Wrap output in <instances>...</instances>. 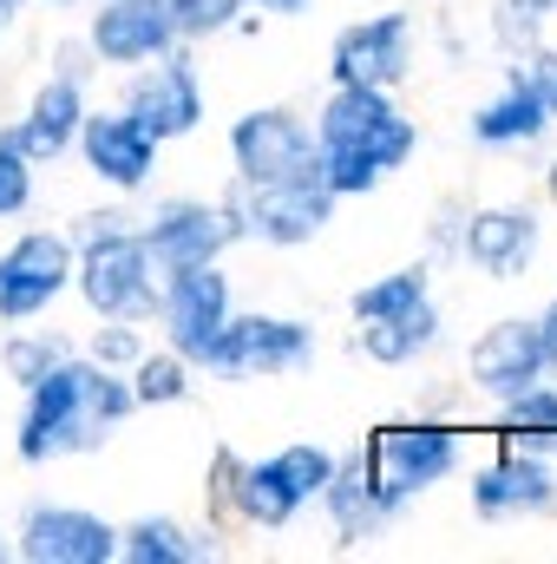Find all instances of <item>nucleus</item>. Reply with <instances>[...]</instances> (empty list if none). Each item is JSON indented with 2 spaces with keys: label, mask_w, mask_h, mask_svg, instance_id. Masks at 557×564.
Listing matches in <instances>:
<instances>
[{
  "label": "nucleus",
  "mask_w": 557,
  "mask_h": 564,
  "mask_svg": "<svg viewBox=\"0 0 557 564\" xmlns=\"http://www.w3.org/2000/svg\"><path fill=\"white\" fill-rule=\"evenodd\" d=\"M144 270H151V257H144L139 237L106 230V237H92V250H86L79 289H86V302H92L99 315H144V308H151Z\"/></svg>",
  "instance_id": "0eeeda50"
},
{
  "label": "nucleus",
  "mask_w": 557,
  "mask_h": 564,
  "mask_svg": "<svg viewBox=\"0 0 557 564\" xmlns=\"http://www.w3.org/2000/svg\"><path fill=\"white\" fill-rule=\"evenodd\" d=\"M0 558H7V545H0Z\"/></svg>",
  "instance_id": "58836bf2"
},
{
  "label": "nucleus",
  "mask_w": 557,
  "mask_h": 564,
  "mask_svg": "<svg viewBox=\"0 0 557 564\" xmlns=\"http://www.w3.org/2000/svg\"><path fill=\"white\" fill-rule=\"evenodd\" d=\"M499 40H505V46H532V40H538V7H532V0L499 7Z\"/></svg>",
  "instance_id": "7c9ffc66"
},
{
  "label": "nucleus",
  "mask_w": 557,
  "mask_h": 564,
  "mask_svg": "<svg viewBox=\"0 0 557 564\" xmlns=\"http://www.w3.org/2000/svg\"><path fill=\"white\" fill-rule=\"evenodd\" d=\"M59 361H66V341H26V335H20V341H7V375H13L20 388H33V381H40V375H53Z\"/></svg>",
  "instance_id": "a878e982"
},
{
  "label": "nucleus",
  "mask_w": 557,
  "mask_h": 564,
  "mask_svg": "<svg viewBox=\"0 0 557 564\" xmlns=\"http://www.w3.org/2000/svg\"><path fill=\"white\" fill-rule=\"evenodd\" d=\"M73 276V257L59 237H20L7 257H0V315L20 322V315H40Z\"/></svg>",
  "instance_id": "9b49d317"
},
{
  "label": "nucleus",
  "mask_w": 557,
  "mask_h": 564,
  "mask_svg": "<svg viewBox=\"0 0 557 564\" xmlns=\"http://www.w3.org/2000/svg\"><path fill=\"white\" fill-rule=\"evenodd\" d=\"M551 197H557V164H551Z\"/></svg>",
  "instance_id": "e433bc0d"
},
{
  "label": "nucleus",
  "mask_w": 557,
  "mask_h": 564,
  "mask_svg": "<svg viewBox=\"0 0 557 564\" xmlns=\"http://www.w3.org/2000/svg\"><path fill=\"white\" fill-rule=\"evenodd\" d=\"M79 119H86V106H79V79L59 73L53 86H40V99H33V112H26V126L13 132V144L26 151V164H33V158H59L66 139L79 132Z\"/></svg>",
  "instance_id": "aec40b11"
},
{
  "label": "nucleus",
  "mask_w": 557,
  "mask_h": 564,
  "mask_svg": "<svg viewBox=\"0 0 557 564\" xmlns=\"http://www.w3.org/2000/svg\"><path fill=\"white\" fill-rule=\"evenodd\" d=\"M20 204H26V151L0 139V217H13Z\"/></svg>",
  "instance_id": "c756f323"
},
{
  "label": "nucleus",
  "mask_w": 557,
  "mask_h": 564,
  "mask_svg": "<svg viewBox=\"0 0 557 564\" xmlns=\"http://www.w3.org/2000/svg\"><path fill=\"white\" fill-rule=\"evenodd\" d=\"M466 257L485 276H518L538 257V224L525 210H479L472 230H466Z\"/></svg>",
  "instance_id": "6ab92c4d"
},
{
  "label": "nucleus",
  "mask_w": 557,
  "mask_h": 564,
  "mask_svg": "<svg viewBox=\"0 0 557 564\" xmlns=\"http://www.w3.org/2000/svg\"><path fill=\"white\" fill-rule=\"evenodd\" d=\"M545 126H551V112H545L538 86H532V79H518V73H512V86H505L479 119H472V132H479L485 144H525V139H538Z\"/></svg>",
  "instance_id": "412c9836"
},
{
  "label": "nucleus",
  "mask_w": 557,
  "mask_h": 564,
  "mask_svg": "<svg viewBox=\"0 0 557 564\" xmlns=\"http://www.w3.org/2000/svg\"><path fill=\"white\" fill-rule=\"evenodd\" d=\"M132 355H139V341H132L125 328H112V335L99 341V361H132Z\"/></svg>",
  "instance_id": "473e14b6"
},
{
  "label": "nucleus",
  "mask_w": 557,
  "mask_h": 564,
  "mask_svg": "<svg viewBox=\"0 0 557 564\" xmlns=\"http://www.w3.org/2000/svg\"><path fill=\"white\" fill-rule=\"evenodd\" d=\"M328 506H335V525H341V539H368L381 519H387V506L374 499V479H368V459L354 453L341 473H328Z\"/></svg>",
  "instance_id": "5701e85b"
},
{
  "label": "nucleus",
  "mask_w": 557,
  "mask_h": 564,
  "mask_svg": "<svg viewBox=\"0 0 557 564\" xmlns=\"http://www.w3.org/2000/svg\"><path fill=\"white\" fill-rule=\"evenodd\" d=\"M532 86H538L545 112L557 119V53H538V59H532Z\"/></svg>",
  "instance_id": "2f4dec72"
},
{
  "label": "nucleus",
  "mask_w": 557,
  "mask_h": 564,
  "mask_svg": "<svg viewBox=\"0 0 557 564\" xmlns=\"http://www.w3.org/2000/svg\"><path fill=\"white\" fill-rule=\"evenodd\" d=\"M119 552H125L132 564H190L204 545H190L171 519H139V525L125 532V545H119Z\"/></svg>",
  "instance_id": "b1692460"
},
{
  "label": "nucleus",
  "mask_w": 557,
  "mask_h": 564,
  "mask_svg": "<svg viewBox=\"0 0 557 564\" xmlns=\"http://www.w3.org/2000/svg\"><path fill=\"white\" fill-rule=\"evenodd\" d=\"M223 210H230L237 230H250V237H263V243H308V237L328 224L335 191H328L321 164H308V171H295V177H276V184H250V177H243Z\"/></svg>",
  "instance_id": "7ed1b4c3"
},
{
  "label": "nucleus",
  "mask_w": 557,
  "mask_h": 564,
  "mask_svg": "<svg viewBox=\"0 0 557 564\" xmlns=\"http://www.w3.org/2000/svg\"><path fill=\"white\" fill-rule=\"evenodd\" d=\"M125 112L139 119L151 139H177V132H190V126L204 119V93H197L190 59H164L157 73H144L139 86H132V106H125Z\"/></svg>",
  "instance_id": "2eb2a0df"
},
{
  "label": "nucleus",
  "mask_w": 557,
  "mask_h": 564,
  "mask_svg": "<svg viewBox=\"0 0 557 564\" xmlns=\"http://www.w3.org/2000/svg\"><path fill=\"white\" fill-rule=\"evenodd\" d=\"M538 328H545V341H551V355H557V302H551V315H545Z\"/></svg>",
  "instance_id": "f704fd0d"
},
{
  "label": "nucleus",
  "mask_w": 557,
  "mask_h": 564,
  "mask_svg": "<svg viewBox=\"0 0 557 564\" xmlns=\"http://www.w3.org/2000/svg\"><path fill=\"white\" fill-rule=\"evenodd\" d=\"M505 426H557V394H545L538 381L505 394Z\"/></svg>",
  "instance_id": "c85d7f7f"
},
{
  "label": "nucleus",
  "mask_w": 557,
  "mask_h": 564,
  "mask_svg": "<svg viewBox=\"0 0 557 564\" xmlns=\"http://www.w3.org/2000/svg\"><path fill=\"white\" fill-rule=\"evenodd\" d=\"M472 506H479L485 519H505V512H545V506H557V479L532 459V453H505L499 466L479 473Z\"/></svg>",
  "instance_id": "f3484780"
},
{
  "label": "nucleus",
  "mask_w": 557,
  "mask_h": 564,
  "mask_svg": "<svg viewBox=\"0 0 557 564\" xmlns=\"http://www.w3.org/2000/svg\"><path fill=\"white\" fill-rule=\"evenodd\" d=\"M79 132H86V158H92L99 177H112V184H125V191L151 177L157 139L144 132L132 112H119V119H79Z\"/></svg>",
  "instance_id": "a211bd4d"
},
{
  "label": "nucleus",
  "mask_w": 557,
  "mask_h": 564,
  "mask_svg": "<svg viewBox=\"0 0 557 564\" xmlns=\"http://www.w3.org/2000/svg\"><path fill=\"white\" fill-rule=\"evenodd\" d=\"M164 7H171V26L177 33H217V26L237 20L243 0H164Z\"/></svg>",
  "instance_id": "bb28decb"
},
{
  "label": "nucleus",
  "mask_w": 557,
  "mask_h": 564,
  "mask_svg": "<svg viewBox=\"0 0 557 564\" xmlns=\"http://www.w3.org/2000/svg\"><path fill=\"white\" fill-rule=\"evenodd\" d=\"M361 459H368L374 499L394 512V506L414 499L419 486H433V479L452 473V433H439V426H381Z\"/></svg>",
  "instance_id": "423d86ee"
},
{
  "label": "nucleus",
  "mask_w": 557,
  "mask_h": 564,
  "mask_svg": "<svg viewBox=\"0 0 557 564\" xmlns=\"http://www.w3.org/2000/svg\"><path fill=\"white\" fill-rule=\"evenodd\" d=\"M308 355H315V341H308L302 322L243 315V322H223L197 361H204L210 375H223V381H250V375H288V368H302Z\"/></svg>",
  "instance_id": "20e7f679"
},
{
  "label": "nucleus",
  "mask_w": 557,
  "mask_h": 564,
  "mask_svg": "<svg viewBox=\"0 0 557 564\" xmlns=\"http://www.w3.org/2000/svg\"><path fill=\"white\" fill-rule=\"evenodd\" d=\"M164 322H171V341L177 355H204L210 335L230 322V289L210 263H190V270H171V289H164Z\"/></svg>",
  "instance_id": "f8f14e48"
},
{
  "label": "nucleus",
  "mask_w": 557,
  "mask_h": 564,
  "mask_svg": "<svg viewBox=\"0 0 557 564\" xmlns=\"http://www.w3.org/2000/svg\"><path fill=\"white\" fill-rule=\"evenodd\" d=\"M414 302H426V270H394V276H381L374 289L354 295V315L374 322V315H401V308H414Z\"/></svg>",
  "instance_id": "393cba45"
},
{
  "label": "nucleus",
  "mask_w": 557,
  "mask_h": 564,
  "mask_svg": "<svg viewBox=\"0 0 557 564\" xmlns=\"http://www.w3.org/2000/svg\"><path fill=\"white\" fill-rule=\"evenodd\" d=\"M119 552V532L92 512H66V506H40L26 512V532H20V558L33 564H106Z\"/></svg>",
  "instance_id": "1a4fd4ad"
},
{
  "label": "nucleus",
  "mask_w": 557,
  "mask_h": 564,
  "mask_svg": "<svg viewBox=\"0 0 557 564\" xmlns=\"http://www.w3.org/2000/svg\"><path fill=\"white\" fill-rule=\"evenodd\" d=\"M230 151H237V171L250 184H276V177H295V171L321 164V151L308 144V132L288 112H250V119H237Z\"/></svg>",
  "instance_id": "6e6552de"
},
{
  "label": "nucleus",
  "mask_w": 557,
  "mask_h": 564,
  "mask_svg": "<svg viewBox=\"0 0 557 564\" xmlns=\"http://www.w3.org/2000/svg\"><path fill=\"white\" fill-rule=\"evenodd\" d=\"M328 473H335V459L321 446H282L276 459H263V466H237L230 499L256 525H288L302 512V499H315L328 486Z\"/></svg>",
  "instance_id": "39448f33"
},
{
  "label": "nucleus",
  "mask_w": 557,
  "mask_h": 564,
  "mask_svg": "<svg viewBox=\"0 0 557 564\" xmlns=\"http://www.w3.org/2000/svg\"><path fill=\"white\" fill-rule=\"evenodd\" d=\"M407 73V13H381L368 26H348L335 40V79L341 86H394Z\"/></svg>",
  "instance_id": "4468645a"
},
{
  "label": "nucleus",
  "mask_w": 557,
  "mask_h": 564,
  "mask_svg": "<svg viewBox=\"0 0 557 564\" xmlns=\"http://www.w3.org/2000/svg\"><path fill=\"white\" fill-rule=\"evenodd\" d=\"M433 335H439L433 302H414V308H401V315H374V322L361 328V348L394 368V361H414L419 348H433Z\"/></svg>",
  "instance_id": "4be33fe9"
},
{
  "label": "nucleus",
  "mask_w": 557,
  "mask_h": 564,
  "mask_svg": "<svg viewBox=\"0 0 557 564\" xmlns=\"http://www.w3.org/2000/svg\"><path fill=\"white\" fill-rule=\"evenodd\" d=\"M532 7H557V0H532Z\"/></svg>",
  "instance_id": "4c0bfd02"
},
{
  "label": "nucleus",
  "mask_w": 557,
  "mask_h": 564,
  "mask_svg": "<svg viewBox=\"0 0 557 564\" xmlns=\"http://www.w3.org/2000/svg\"><path fill=\"white\" fill-rule=\"evenodd\" d=\"M321 177L328 191H374L394 164L414 158V126L381 99V86H341L321 112Z\"/></svg>",
  "instance_id": "f03ea898"
},
{
  "label": "nucleus",
  "mask_w": 557,
  "mask_h": 564,
  "mask_svg": "<svg viewBox=\"0 0 557 564\" xmlns=\"http://www.w3.org/2000/svg\"><path fill=\"white\" fill-rule=\"evenodd\" d=\"M171 7L164 0H112L99 20H92V46L106 59H151L171 46Z\"/></svg>",
  "instance_id": "dca6fc26"
},
{
  "label": "nucleus",
  "mask_w": 557,
  "mask_h": 564,
  "mask_svg": "<svg viewBox=\"0 0 557 564\" xmlns=\"http://www.w3.org/2000/svg\"><path fill=\"white\" fill-rule=\"evenodd\" d=\"M263 7H276V13H295V7H308V0H263Z\"/></svg>",
  "instance_id": "c9c22d12"
},
{
  "label": "nucleus",
  "mask_w": 557,
  "mask_h": 564,
  "mask_svg": "<svg viewBox=\"0 0 557 564\" xmlns=\"http://www.w3.org/2000/svg\"><path fill=\"white\" fill-rule=\"evenodd\" d=\"M13 13H20V0H0V40H7V26H13Z\"/></svg>",
  "instance_id": "72a5a7b5"
},
{
  "label": "nucleus",
  "mask_w": 557,
  "mask_h": 564,
  "mask_svg": "<svg viewBox=\"0 0 557 564\" xmlns=\"http://www.w3.org/2000/svg\"><path fill=\"white\" fill-rule=\"evenodd\" d=\"M551 361L557 355H551V341H545L538 322H499V328H485V341L472 348V381L492 388V394H518V388H532Z\"/></svg>",
  "instance_id": "ddd939ff"
},
{
  "label": "nucleus",
  "mask_w": 557,
  "mask_h": 564,
  "mask_svg": "<svg viewBox=\"0 0 557 564\" xmlns=\"http://www.w3.org/2000/svg\"><path fill=\"white\" fill-rule=\"evenodd\" d=\"M132 394L106 375V368H79V361H59L53 375L33 381V401H26V421H20V459H59V453H86L106 440V426L125 421Z\"/></svg>",
  "instance_id": "f257e3e1"
},
{
  "label": "nucleus",
  "mask_w": 557,
  "mask_h": 564,
  "mask_svg": "<svg viewBox=\"0 0 557 564\" xmlns=\"http://www.w3.org/2000/svg\"><path fill=\"white\" fill-rule=\"evenodd\" d=\"M177 394H184V368H177L171 355L139 361V388H132V401H177Z\"/></svg>",
  "instance_id": "cd10ccee"
},
{
  "label": "nucleus",
  "mask_w": 557,
  "mask_h": 564,
  "mask_svg": "<svg viewBox=\"0 0 557 564\" xmlns=\"http://www.w3.org/2000/svg\"><path fill=\"white\" fill-rule=\"evenodd\" d=\"M230 237H237V224H230L223 204L217 210H204V204H164L157 224L144 230L139 243L157 270H190V263H210Z\"/></svg>",
  "instance_id": "9d476101"
}]
</instances>
